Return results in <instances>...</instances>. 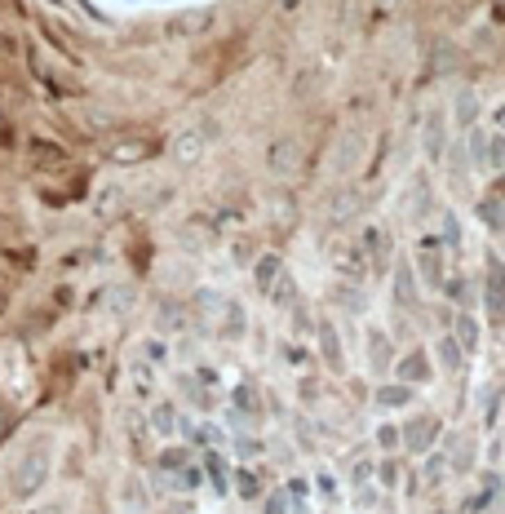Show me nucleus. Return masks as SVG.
Returning a JSON list of instances; mask_svg holds the SVG:
<instances>
[{
  "mask_svg": "<svg viewBox=\"0 0 505 514\" xmlns=\"http://www.w3.org/2000/svg\"><path fill=\"white\" fill-rule=\"evenodd\" d=\"M45 474H49V457L45 452H27V457L18 461V470L9 474V492L14 497H35L45 483Z\"/></svg>",
  "mask_w": 505,
  "mask_h": 514,
  "instance_id": "obj_1",
  "label": "nucleus"
},
{
  "mask_svg": "<svg viewBox=\"0 0 505 514\" xmlns=\"http://www.w3.org/2000/svg\"><path fill=\"white\" fill-rule=\"evenodd\" d=\"M213 27V9H182V14H173L164 22V35H173V40H191V35H204Z\"/></svg>",
  "mask_w": 505,
  "mask_h": 514,
  "instance_id": "obj_2",
  "label": "nucleus"
},
{
  "mask_svg": "<svg viewBox=\"0 0 505 514\" xmlns=\"http://www.w3.org/2000/svg\"><path fill=\"white\" fill-rule=\"evenodd\" d=\"M155 151H160L155 138H125V142H111L106 160H111V164H142V160H151Z\"/></svg>",
  "mask_w": 505,
  "mask_h": 514,
  "instance_id": "obj_3",
  "label": "nucleus"
},
{
  "mask_svg": "<svg viewBox=\"0 0 505 514\" xmlns=\"http://www.w3.org/2000/svg\"><path fill=\"white\" fill-rule=\"evenodd\" d=\"M266 164H271V173H280V177L297 173V164H302V147H297L293 138H280V142H275V147H271Z\"/></svg>",
  "mask_w": 505,
  "mask_h": 514,
  "instance_id": "obj_4",
  "label": "nucleus"
},
{
  "mask_svg": "<svg viewBox=\"0 0 505 514\" xmlns=\"http://www.w3.org/2000/svg\"><path fill=\"white\" fill-rule=\"evenodd\" d=\"M488 302H492V319L505 315V271L497 266V257L488 262Z\"/></svg>",
  "mask_w": 505,
  "mask_h": 514,
  "instance_id": "obj_5",
  "label": "nucleus"
},
{
  "mask_svg": "<svg viewBox=\"0 0 505 514\" xmlns=\"http://www.w3.org/2000/svg\"><path fill=\"white\" fill-rule=\"evenodd\" d=\"M351 213H359V186H342V191L328 200V218H332V222H346Z\"/></svg>",
  "mask_w": 505,
  "mask_h": 514,
  "instance_id": "obj_6",
  "label": "nucleus"
},
{
  "mask_svg": "<svg viewBox=\"0 0 505 514\" xmlns=\"http://www.w3.org/2000/svg\"><path fill=\"white\" fill-rule=\"evenodd\" d=\"M319 85H323V80H319V67H306V71H302V76H297V80H293V98H297V102H302V98H310V93H315Z\"/></svg>",
  "mask_w": 505,
  "mask_h": 514,
  "instance_id": "obj_7",
  "label": "nucleus"
},
{
  "mask_svg": "<svg viewBox=\"0 0 505 514\" xmlns=\"http://www.w3.org/2000/svg\"><path fill=\"white\" fill-rule=\"evenodd\" d=\"M319 346H323V355H328V368H342V346H337V332L328 324L319 328Z\"/></svg>",
  "mask_w": 505,
  "mask_h": 514,
  "instance_id": "obj_8",
  "label": "nucleus"
},
{
  "mask_svg": "<svg viewBox=\"0 0 505 514\" xmlns=\"http://www.w3.org/2000/svg\"><path fill=\"white\" fill-rule=\"evenodd\" d=\"M426 151H430V160L443 155V125H439V115H430V125H426Z\"/></svg>",
  "mask_w": 505,
  "mask_h": 514,
  "instance_id": "obj_9",
  "label": "nucleus"
},
{
  "mask_svg": "<svg viewBox=\"0 0 505 514\" xmlns=\"http://www.w3.org/2000/svg\"><path fill=\"white\" fill-rule=\"evenodd\" d=\"M430 439H435V421H426V417H421V421L408 430V448H426Z\"/></svg>",
  "mask_w": 505,
  "mask_h": 514,
  "instance_id": "obj_10",
  "label": "nucleus"
},
{
  "mask_svg": "<svg viewBox=\"0 0 505 514\" xmlns=\"http://www.w3.org/2000/svg\"><path fill=\"white\" fill-rule=\"evenodd\" d=\"M456 120H461V125L479 120V98H474V93H461V98H456Z\"/></svg>",
  "mask_w": 505,
  "mask_h": 514,
  "instance_id": "obj_11",
  "label": "nucleus"
},
{
  "mask_svg": "<svg viewBox=\"0 0 505 514\" xmlns=\"http://www.w3.org/2000/svg\"><path fill=\"white\" fill-rule=\"evenodd\" d=\"M355 147H359V138H355V134H346V138H342V147H337V169H342V173L355 164V155H359Z\"/></svg>",
  "mask_w": 505,
  "mask_h": 514,
  "instance_id": "obj_12",
  "label": "nucleus"
},
{
  "mask_svg": "<svg viewBox=\"0 0 505 514\" xmlns=\"http://www.w3.org/2000/svg\"><path fill=\"white\" fill-rule=\"evenodd\" d=\"M204 147V134H186V138H177V160H195Z\"/></svg>",
  "mask_w": 505,
  "mask_h": 514,
  "instance_id": "obj_13",
  "label": "nucleus"
},
{
  "mask_svg": "<svg viewBox=\"0 0 505 514\" xmlns=\"http://www.w3.org/2000/svg\"><path fill=\"white\" fill-rule=\"evenodd\" d=\"M31 151H35V160H40V164H63V151H58L54 142H31Z\"/></svg>",
  "mask_w": 505,
  "mask_h": 514,
  "instance_id": "obj_14",
  "label": "nucleus"
},
{
  "mask_svg": "<svg viewBox=\"0 0 505 514\" xmlns=\"http://www.w3.org/2000/svg\"><path fill=\"white\" fill-rule=\"evenodd\" d=\"M456 342L465 346V351H474V342H479V332H474V319H456Z\"/></svg>",
  "mask_w": 505,
  "mask_h": 514,
  "instance_id": "obj_15",
  "label": "nucleus"
},
{
  "mask_svg": "<svg viewBox=\"0 0 505 514\" xmlns=\"http://www.w3.org/2000/svg\"><path fill=\"white\" fill-rule=\"evenodd\" d=\"M439 355H443V364H448L452 373H456V368H461V346H456L452 337H448V342H439Z\"/></svg>",
  "mask_w": 505,
  "mask_h": 514,
  "instance_id": "obj_16",
  "label": "nucleus"
},
{
  "mask_svg": "<svg viewBox=\"0 0 505 514\" xmlns=\"http://www.w3.org/2000/svg\"><path fill=\"white\" fill-rule=\"evenodd\" d=\"M275 271H280V262H275V257H262V266H257V284H262V289H271Z\"/></svg>",
  "mask_w": 505,
  "mask_h": 514,
  "instance_id": "obj_17",
  "label": "nucleus"
},
{
  "mask_svg": "<svg viewBox=\"0 0 505 514\" xmlns=\"http://www.w3.org/2000/svg\"><path fill=\"white\" fill-rule=\"evenodd\" d=\"M399 373H403V381H417L421 373H426V360H421V355H412V360H403Z\"/></svg>",
  "mask_w": 505,
  "mask_h": 514,
  "instance_id": "obj_18",
  "label": "nucleus"
},
{
  "mask_svg": "<svg viewBox=\"0 0 505 514\" xmlns=\"http://www.w3.org/2000/svg\"><path fill=\"white\" fill-rule=\"evenodd\" d=\"M488 160L497 164V169H505V138H492V151H488Z\"/></svg>",
  "mask_w": 505,
  "mask_h": 514,
  "instance_id": "obj_19",
  "label": "nucleus"
},
{
  "mask_svg": "<svg viewBox=\"0 0 505 514\" xmlns=\"http://www.w3.org/2000/svg\"><path fill=\"white\" fill-rule=\"evenodd\" d=\"M381 403H408V390H403V386H390V390H381Z\"/></svg>",
  "mask_w": 505,
  "mask_h": 514,
  "instance_id": "obj_20",
  "label": "nucleus"
},
{
  "mask_svg": "<svg viewBox=\"0 0 505 514\" xmlns=\"http://www.w3.org/2000/svg\"><path fill=\"white\" fill-rule=\"evenodd\" d=\"M479 213H483V222L492 226V231H497V226H501V209H497V204H483Z\"/></svg>",
  "mask_w": 505,
  "mask_h": 514,
  "instance_id": "obj_21",
  "label": "nucleus"
},
{
  "mask_svg": "<svg viewBox=\"0 0 505 514\" xmlns=\"http://www.w3.org/2000/svg\"><path fill=\"white\" fill-rule=\"evenodd\" d=\"M155 426H160V430L173 426V408H168V403H164V408H155Z\"/></svg>",
  "mask_w": 505,
  "mask_h": 514,
  "instance_id": "obj_22",
  "label": "nucleus"
},
{
  "mask_svg": "<svg viewBox=\"0 0 505 514\" xmlns=\"http://www.w3.org/2000/svg\"><path fill=\"white\" fill-rule=\"evenodd\" d=\"M492 14H497V22H505V0H497V9H492Z\"/></svg>",
  "mask_w": 505,
  "mask_h": 514,
  "instance_id": "obj_23",
  "label": "nucleus"
},
{
  "mask_svg": "<svg viewBox=\"0 0 505 514\" xmlns=\"http://www.w3.org/2000/svg\"><path fill=\"white\" fill-rule=\"evenodd\" d=\"M497 125H501V129H505V106H497Z\"/></svg>",
  "mask_w": 505,
  "mask_h": 514,
  "instance_id": "obj_24",
  "label": "nucleus"
},
{
  "mask_svg": "<svg viewBox=\"0 0 505 514\" xmlns=\"http://www.w3.org/2000/svg\"><path fill=\"white\" fill-rule=\"evenodd\" d=\"M45 514H63V510H58V506H45Z\"/></svg>",
  "mask_w": 505,
  "mask_h": 514,
  "instance_id": "obj_25",
  "label": "nucleus"
}]
</instances>
